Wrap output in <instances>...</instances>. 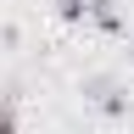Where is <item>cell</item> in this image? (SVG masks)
<instances>
[{"label": "cell", "mask_w": 134, "mask_h": 134, "mask_svg": "<svg viewBox=\"0 0 134 134\" xmlns=\"http://www.w3.org/2000/svg\"><path fill=\"white\" fill-rule=\"evenodd\" d=\"M0 134H17V95L0 90Z\"/></svg>", "instance_id": "obj_3"}, {"label": "cell", "mask_w": 134, "mask_h": 134, "mask_svg": "<svg viewBox=\"0 0 134 134\" xmlns=\"http://www.w3.org/2000/svg\"><path fill=\"white\" fill-rule=\"evenodd\" d=\"M84 17H90L95 28H106V34H117V28H123V23H117V6H112V0H84Z\"/></svg>", "instance_id": "obj_2"}, {"label": "cell", "mask_w": 134, "mask_h": 134, "mask_svg": "<svg viewBox=\"0 0 134 134\" xmlns=\"http://www.w3.org/2000/svg\"><path fill=\"white\" fill-rule=\"evenodd\" d=\"M90 90H95V106L106 112V117H123V112H129V100L117 95V90H112L106 78H90Z\"/></svg>", "instance_id": "obj_1"}, {"label": "cell", "mask_w": 134, "mask_h": 134, "mask_svg": "<svg viewBox=\"0 0 134 134\" xmlns=\"http://www.w3.org/2000/svg\"><path fill=\"white\" fill-rule=\"evenodd\" d=\"M56 17L62 23H84V0H56Z\"/></svg>", "instance_id": "obj_4"}, {"label": "cell", "mask_w": 134, "mask_h": 134, "mask_svg": "<svg viewBox=\"0 0 134 134\" xmlns=\"http://www.w3.org/2000/svg\"><path fill=\"white\" fill-rule=\"evenodd\" d=\"M129 56H134V45H129Z\"/></svg>", "instance_id": "obj_5"}]
</instances>
